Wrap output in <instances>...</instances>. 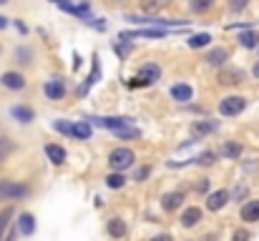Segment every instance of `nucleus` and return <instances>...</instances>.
<instances>
[{
    "label": "nucleus",
    "instance_id": "f257e3e1",
    "mask_svg": "<svg viewBox=\"0 0 259 241\" xmlns=\"http://www.w3.org/2000/svg\"><path fill=\"white\" fill-rule=\"evenodd\" d=\"M33 186L23 178H13V176H0V204L3 206H15L18 201H25L33 196Z\"/></svg>",
    "mask_w": 259,
    "mask_h": 241
},
{
    "label": "nucleus",
    "instance_id": "f03ea898",
    "mask_svg": "<svg viewBox=\"0 0 259 241\" xmlns=\"http://www.w3.org/2000/svg\"><path fill=\"white\" fill-rule=\"evenodd\" d=\"M126 20L131 25H146V28H161V30H179L191 23L189 18H161V15H136V13H126Z\"/></svg>",
    "mask_w": 259,
    "mask_h": 241
},
{
    "label": "nucleus",
    "instance_id": "7ed1b4c3",
    "mask_svg": "<svg viewBox=\"0 0 259 241\" xmlns=\"http://www.w3.org/2000/svg\"><path fill=\"white\" fill-rule=\"evenodd\" d=\"M136 163H139V154H136L131 146H113V149L106 154V166H108V171H113V173H126V171H131Z\"/></svg>",
    "mask_w": 259,
    "mask_h": 241
},
{
    "label": "nucleus",
    "instance_id": "20e7f679",
    "mask_svg": "<svg viewBox=\"0 0 259 241\" xmlns=\"http://www.w3.org/2000/svg\"><path fill=\"white\" fill-rule=\"evenodd\" d=\"M247 108H249V98L242 95V93H227L217 103V113L222 118H239Z\"/></svg>",
    "mask_w": 259,
    "mask_h": 241
},
{
    "label": "nucleus",
    "instance_id": "39448f33",
    "mask_svg": "<svg viewBox=\"0 0 259 241\" xmlns=\"http://www.w3.org/2000/svg\"><path fill=\"white\" fill-rule=\"evenodd\" d=\"M40 90H43V98L48 103H61L68 95V78L63 73H53V76H48V78L43 80Z\"/></svg>",
    "mask_w": 259,
    "mask_h": 241
},
{
    "label": "nucleus",
    "instance_id": "423d86ee",
    "mask_svg": "<svg viewBox=\"0 0 259 241\" xmlns=\"http://www.w3.org/2000/svg\"><path fill=\"white\" fill-rule=\"evenodd\" d=\"M83 121H88L91 126L96 128H103L108 133H116V131H126V128H134L136 121L131 116H86Z\"/></svg>",
    "mask_w": 259,
    "mask_h": 241
},
{
    "label": "nucleus",
    "instance_id": "0eeeda50",
    "mask_svg": "<svg viewBox=\"0 0 259 241\" xmlns=\"http://www.w3.org/2000/svg\"><path fill=\"white\" fill-rule=\"evenodd\" d=\"M38 53H35V48L30 45V43H18L15 48H13V68L15 71H25V68H33L38 61Z\"/></svg>",
    "mask_w": 259,
    "mask_h": 241
},
{
    "label": "nucleus",
    "instance_id": "6e6552de",
    "mask_svg": "<svg viewBox=\"0 0 259 241\" xmlns=\"http://www.w3.org/2000/svg\"><path fill=\"white\" fill-rule=\"evenodd\" d=\"M232 204V196H229V188H214V191H209L206 196H204V214L209 211V214H222L227 206Z\"/></svg>",
    "mask_w": 259,
    "mask_h": 241
},
{
    "label": "nucleus",
    "instance_id": "1a4fd4ad",
    "mask_svg": "<svg viewBox=\"0 0 259 241\" xmlns=\"http://www.w3.org/2000/svg\"><path fill=\"white\" fill-rule=\"evenodd\" d=\"M159 206H161V211H164L166 216L179 214V211L186 206V191H184V188H171V191L161 194V199H159Z\"/></svg>",
    "mask_w": 259,
    "mask_h": 241
},
{
    "label": "nucleus",
    "instance_id": "9d476101",
    "mask_svg": "<svg viewBox=\"0 0 259 241\" xmlns=\"http://www.w3.org/2000/svg\"><path fill=\"white\" fill-rule=\"evenodd\" d=\"M0 88L8 93H23V90H28V76L15 68H5L0 73Z\"/></svg>",
    "mask_w": 259,
    "mask_h": 241
},
{
    "label": "nucleus",
    "instance_id": "9b49d317",
    "mask_svg": "<svg viewBox=\"0 0 259 241\" xmlns=\"http://www.w3.org/2000/svg\"><path fill=\"white\" fill-rule=\"evenodd\" d=\"M134 78L141 80L144 88H151V85H156L159 80L164 78V68H161V63H156V61H146V63H141V66L136 68Z\"/></svg>",
    "mask_w": 259,
    "mask_h": 241
},
{
    "label": "nucleus",
    "instance_id": "f8f14e48",
    "mask_svg": "<svg viewBox=\"0 0 259 241\" xmlns=\"http://www.w3.org/2000/svg\"><path fill=\"white\" fill-rule=\"evenodd\" d=\"M244 83H247V71L239 66H227L217 73V85L222 88H239Z\"/></svg>",
    "mask_w": 259,
    "mask_h": 241
},
{
    "label": "nucleus",
    "instance_id": "ddd939ff",
    "mask_svg": "<svg viewBox=\"0 0 259 241\" xmlns=\"http://www.w3.org/2000/svg\"><path fill=\"white\" fill-rule=\"evenodd\" d=\"M201 61H204L209 68L222 71V68L229 66V61H232V51H229L227 45H211V48H206V53H204Z\"/></svg>",
    "mask_w": 259,
    "mask_h": 241
},
{
    "label": "nucleus",
    "instance_id": "4468645a",
    "mask_svg": "<svg viewBox=\"0 0 259 241\" xmlns=\"http://www.w3.org/2000/svg\"><path fill=\"white\" fill-rule=\"evenodd\" d=\"M222 131V121H214V118H196L191 126H189V133H191V138L194 141H201V138H206V136H214V133H219Z\"/></svg>",
    "mask_w": 259,
    "mask_h": 241
},
{
    "label": "nucleus",
    "instance_id": "2eb2a0df",
    "mask_svg": "<svg viewBox=\"0 0 259 241\" xmlns=\"http://www.w3.org/2000/svg\"><path fill=\"white\" fill-rule=\"evenodd\" d=\"M201 221H204V209L196 204H189L179 211V226L184 231H194L196 226H201Z\"/></svg>",
    "mask_w": 259,
    "mask_h": 241
},
{
    "label": "nucleus",
    "instance_id": "dca6fc26",
    "mask_svg": "<svg viewBox=\"0 0 259 241\" xmlns=\"http://www.w3.org/2000/svg\"><path fill=\"white\" fill-rule=\"evenodd\" d=\"M8 116L18 123V126H30V123H35V118H38V111L33 108V106H28V103H13L10 108H8Z\"/></svg>",
    "mask_w": 259,
    "mask_h": 241
},
{
    "label": "nucleus",
    "instance_id": "f3484780",
    "mask_svg": "<svg viewBox=\"0 0 259 241\" xmlns=\"http://www.w3.org/2000/svg\"><path fill=\"white\" fill-rule=\"evenodd\" d=\"M103 231H106V236H108L111 241H123L126 236H128V221H126L123 216L113 214V216H108V219H106Z\"/></svg>",
    "mask_w": 259,
    "mask_h": 241
},
{
    "label": "nucleus",
    "instance_id": "a211bd4d",
    "mask_svg": "<svg viewBox=\"0 0 259 241\" xmlns=\"http://www.w3.org/2000/svg\"><path fill=\"white\" fill-rule=\"evenodd\" d=\"M43 154H46V161H48L51 166H56V168H61V166L68 163V151H66V146H61L58 141H46V143H43Z\"/></svg>",
    "mask_w": 259,
    "mask_h": 241
},
{
    "label": "nucleus",
    "instance_id": "6ab92c4d",
    "mask_svg": "<svg viewBox=\"0 0 259 241\" xmlns=\"http://www.w3.org/2000/svg\"><path fill=\"white\" fill-rule=\"evenodd\" d=\"M15 231H18V236H33L35 231H38V219H35V214L33 211H20V214H15Z\"/></svg>",
    "mask_w": 259,
    "mask_h": 241
},
{
    "label": "nucleus",
    "instance_id": "aec40b11",
    "mask_svg": "<svg viewBox=\"0 0 259 241\" xmlns=\"http://www.w3.org/2000/svg\"><path fill=\"white\" fill-rule=\"evenodd\" d=\"M169 98L179 106H189L194 101V85L186 83V80H176L169 85Z\"/></svg>",
    "mask_w": 259,
    "mask_h": 241
},
{
    "label": "nucleus",
    "instance_id": "412c9836",
    "mask_svg": "<svg viewBox=\"0 0 259 241\" xmlns=\"http://www.w3.org/2000/svg\"><path fill=\"white\" fill-rule=\"evenodd\" d=\"M98 80H101V56H98V53H93V56H91V73H88L86 80L78 85L76 95H78V98H86L88 90H91Z\"/></svg>",
    "mask_w": 259,
    "mask_h": 241
},
{
    "label": "nucleus",
    "instance_id": "4be33fe9",
    "mask_svg": "<svg viewBox=\"0 0 259 241\" xmlns=\"http://www.w3.org/2000/svg\"><path fill=\"white\" fill-rule=\"evenodd\" d=\"M244 143L239 141V138H227V141H222V146H219V159L224 161H242V156H244Z\"/></svg>",
    "mask_w": 259,
    "mask_h": 241
},
{
    "label": "nucleus",
    "instance_id": "5701e85b",
    "mask_svg": "<svg viewBox=\"0 0 259 241\" xmlns=\"http://www.w3.org/2000/svg\"><path fill=\"white\" fill-rule=\"evenodd\" d=\"M56 8L68 13V15H73V18H78V20H83V23L93 18V5L91 3H58Z\"/></svg>",
    "mask_w": 259,
    "mask_h": 241
},
{
    "label": "nucleus",
    "instance_id": "b1692460",
    "mask_svg": "<svg viewBox=\"0 0 259 241\" xmlns=\"http://www.w3.org/2000/svg\"><path fill=\"white\" fill-rule=\"evenodd\" d=\"M239 221H242V226H252V224H259V199H249V201H244L242 206H239Z\"/></svg>",
    "mask_w": 259,
    "mask_h": 241
},
{
    "label": "nucleus",
    "instance_id": "393cba45",
    "mask_svg": "<svg viewBox=\"0 0 259 241\" xmlns=\"http://www.w3.org/2000/svg\"><path fill=\"white\" fill-rule=\"evenodd\" d=\"M217 163H219V154H217L214 149H204V151H199L196 156H191V166H196V168H204V171L214 168Z\"/></svg>",
    "mask_w": 259,
    "mask_h": 241
},
{
    "label": "nucleus",
    "instance_id": "a878e982",
    "mask_svg": "<svg viewBox=\"0 0 259 241\" xmlns=\"http://www.w3.org/2000/svg\"><path fill=\"white\" fill-rule=\"evenodd\" d=\"M237 45L242 48V51H257L259 48V30L257 28H252V30H239L237 33Z\"/></svg>",
    "mask_w": 259,
    "mask_h": 241
},
{
    "label": "nucleus",
    "instance_id": "bb28decb",
    "mask_svg": "<svg viewBox=\"0 0 259 241\" xmlns=\"http://www.w3.org/2000/svg\"><path fill=\"white\" fill-rule=\"evenodd\" d=\"M211 45H214V35L206 33V30L191 33V35L186 38V48H191V51H204V48H211Z\"/></svg>",
    "mask_w": 259,
    "mask_h": 241
},
{
    "label": "nucleus",
    "instance_id": "cd10ccee",
    "mask_svg": "<svg viewBox=\"0 0 259 241\" xmlns=\"http://www.w3.org/2000/svg\"><path fill=\"white\" fill-rule=\"evenodd\" d=\"M93 138V126L88 121H73L71 141H91Z\"/></svg>",
    "mask_w": 259,
    "mask_h": 241
},
{
    "label": "nucleus",
    "instance_id": "c85d7f7f",
    "mask_svg": "<svg viewBox=\"0 0 259 241\" xmlns=\"http://www.w3.org/2000/svg\"><path fill=\"white\" fill-rule=\"evenodd\" d=\"M103 183H106V188H111V191H121V188L128 186V176H126V173H113V171H108V173L103 176Z\"/></svg>",
    "mask_w": 259,
    "mask_h": 241
},
{
    "label": "nucleus",
    "instance_id": "c756f323",
    "mask_svg": "<svg viewBox=\"0 0 259 241\" xmlns=\"http://www.w3.org/2000/svg\"><path fill=\"white\" fill-rule=\"evenodd\" d=\"M151 173H154V163H136V166H134V176H131L128 181H134V183H146Z\"/></svg>",
    "mask_w": 259,
    "mask_h": 241
},
{
    "label": "nucleus",
    "instance_id": "7c9ffc66",
    "mask_svg": "<svg viewBox=\"0 0 259 241\" xmlns=\"http://www.w3.org/2000/svg\"><path fill=\"white\" fill-rule=\"evenodd\" d=\"M15 206H3L0 209V241H3V236H5V231L10 229V224L15 221Z\"/></svg>",
    "mask_w": 259,
    "mask_h": 241
},
{
    "label": "nucleus",
    "instance_id": "2f4dec72",
    "mask_svg": "<svg viewBox=\"0 0 259 241\" xmlns=\"http://www.w3.org/2000/svg\"><path fill=\"white\" fill-rule=\"evenodd\" d=\"M51 128H53L58 136H63V138H71L73 121H68V118H56V121H51Z\"/></svg>",
    "mask_w": 259,
    "mask_h": 241
},
{
    "label": "nucleus",
    "instance_id": "473e14b6",
    "mask_svg": "<svg viewBox=\"0 0 259 241\" xmlns=\"http://www.w3.org/2000/svg\"><path fill=\"white\" fill-rule=\"evenodd\" d=\"M229 196H232V201H234V204H239V206H242L244 201H249V199H252V196H249V186H247V183H237L234 188H229Z\"/></svg>",
    "mask_w": 259,
    "mask_h": 241
},
{
    "label": "nucleus",
    "instance_id": "72a5a7b5",
    "mask_svg": "<svg viewBox=\"0 0 259 241\" xmlns=\"http://www.w3.org/2000/svg\"><path fill=\"white\" fill-rule=\"evenodd\" d=\"M217 8V3L214 0H191L189 3V10L194 13V15H204V13H211Z\"/></svg>",
    "mask_w": 259,
    "mask_h": 241
},
{
    "label": "nucleus",
    "instance_id": "f704fd0d",
    "mask_svg": "<svg viewBox=\"0 0 259 241\" xmlns=\"http://www.w3.org/2000/svg\"><path fill=\"white\" fill-rule=\"evenodd\" d=\"M111 51H113L121 61H126L128 53L134 51V43H126V40H111Z\"/></svg>",
    "mask_w": 259,
    "mask_h": 241
},
{
    "label": "nucleus",
    "instance_id": "c9c22d12",
    "mask_svg": "<svg viewBox=\"0 0 259 241\" xmlns=\"http://www.w3.org/2000/svg\"><path fill=\"white\" fill-rule=\"evenodd\" d=\"M113 138H118V141H139V138H144V131L139 126H134V128H126V131H116Z\"/></svg>",
    "mask_w": 259,
    "mask_h": 241
},
{
    "label": "nucleus",
    "instance_id": "e433bc0d",
    "mask_svg": "<svg viewBox=\"0 0 259 241\" xmlns=\"http://www.w3.org/2000/svg\"><path fill=\"white\" fill-rule=\"evenodd\" d=\"M191 188H194V194L206 196V194L211 191V178H209V176H199V178H194V181H191Z\"/></svg>",
    "mask_w": 259,
    "mask_h": 241
},
{
    "label": "nucleus",
    "instance_id": "4c0bfd02",
    "mask_svg": "<svg viewBox=\"0 0 259 241\" xmlns=\"http://www.w3.org/2000/svg\"><path fill=\"white\" fill-rule=\"evenodd\" d=\"M252 239H254V234L247 226H234L232 234H229V241H252Z\"/></svg>",
    "mask_w": 259,
    "mask_h": 241
},
{
    "label": "nucleus",
    "instance_id": "58836bf2",
    "mask_svg": "<svg viewBox=\"0 0 259 241\" xmlns=\"http://www.w3.org/2000/svg\"><path fill=\"white\" fill-rule=\"evenodd\" d=\"M15 149H18V146H15V143H13L8 136H0V163H5V161H8V156H10Z\"/></svg>",
    "mask_w": 259,
    "mask_h": 241
},
{
    "label": "nucleus",
    "instance_id": "ea45409f",
    "mask_svg": "<svg viewBox=\"0 0 259 241\" xmlns=\"http://www.w3.org/2000/svg\"><path fill=\"white\" fill-rule=\"evenodd\" d=\"M239 166H242L244 176H254V173H259V159H244V161H239Z\"/></svg>",
    "mask_w": 259,
    "mask_h": 241
},
{
    "label": "nucleus",
    "instance_id": "a19ab883",
    "mask_svg": "<svg viewBox=\"0 0 259 241\" xmlns=\"http://www.w3.org/2000/svg\"><path fill=\"white\" fill-rule=\"evenodd\" d=\"M10 25H13V28H15V30H18V33H20L23 38H25V35L30 33V28H28V25L23 23V18H10Z\"/></svg>",
    "mask_w": 259,
    "mask_h": 241
},
{
    "label": "nucleus",
    "instance_id": "79ce46f5",
    "mask_svg": "<svg viewBox=\"0 0 259 241\" xmlns=\"http://www.w3.org/2000/svg\"><path fill=\"white\" fill-rule=\"evenodd\" d=\"M88 28H96L98 33H103L106 28H108V23H106V18H91V20H86Z\"/></svg>",
    "mask_w": 259,
    "mask_h": 241
},
{
    "label": "nucleus",
    "instance_id": "37998d69",
    "mask_svg": "<svg viewBox=\"0 0 259 241\" xmlns=\"http://www.w3.org/2000/svg\"><path fill=\"white\" fill-rule=\"evenodd\" d=\"M123 85H126L128 90H141V88H144V83H141L139 78H134V76H131V78H126V80H123Z\"/></svg>",
    "mask_w": 259,
    "mask_h": 241
},
{
    "label": "nucleus",
    "instance_id": "c03bdc74",
    "mask_svg": "<svg viewBox=\"0 0 259 241\" xmlns=\"http://www.w3.org/2000/svg\"><path fill=\"white\" fill-rule=\"evenodd\" d=\"M149 241H176V239H174V234H169V231H161V234H154Z\"/></svg>",
    "mask_w": 259,
    "mask_h": 241
},
{
    "label": "nucleus",
    "instance_id": "a18cd8bd",
    "mask_svg": "<svg viewBox=\"0 0 259 241\" xmlns=\"http://www.w3.org/2000/svg\"><path fill=\"white\" fill-rule=\"evenodd\" d=\"M3 241H18V231H15V224H10V229L5 231Z\"/></svg>",
    "mask_w": 259,
    "mask_h": 241
},
{
    "label": "nucleus",
    "instance_id": "49530a36",
    "mask_svg": "<svg viewBox=\"0 0 259 241\" xmlns=\"http://www.w3.org/2000/svg\"><path fill=\"white\" fill-rule=\"evenodd\" d=\"M159 8H161V3H144V5H141L144 13H156Z\"/></svg>",
    "mask_w": 259,
    "mask_h": 241
},
{
    "label": "nucleus",
    "instance_id": "de8ad7c7",
    "mask_svg": "<svg viewBox=\"0 0 259 241\" xmlns=\"http://www.w3.org/2000/svg\"><path fill=\"white\" fill-rule=\"evenodd\" d=\"M249 8V3H229V10L232 13H242V10H247Z\"/></svg>",
    "mask_w": 259,
    "mask_h": 241
},
{
    "label": "nucleus",
    "instance_id": "09e8293b",
    "mask_svg": "<svg viewBox=\"0 0 259 241\" xmlns=\"http://www.w3.org/2000/svg\"><path fill=\"white\" fill-rule=\"evenodd\" d=\"M81 63H83V61H81V56L73 51V61H71V68H73V73H78V71H81Z\"/></svg>",
    "mask_w": 259,
    "mask_h": 241
},
{
    "label": "nucleus",
    "instance_id": "8fccbe9b",
    "mask_svg": "<svg viewBox=\"0 0 259 241\" xmlns=\"http://www.w3.org/2000/svg\"><path fill=\"white\" fill-rule=\"evenodd\" d=\"M196 143H199V141H194V138H186L184 143H179V146H176V151H186V149H191V146H196Z\"/></svg>",
    "mask_w": 259,
    "mask_h": 241
},
{
    "label": "nucleus",
    "instance_id": "3c124183",
    "mask_svg": "<svg viewBox=\"0 0 259 241\" xmlns=\"http://www.w3.org/2000/svg\"><path fill=\"white\" fill-rule=\"evenodd\" d=\"M8 28H10V18L8 15H0V33L8 30Z\"/></svg>",
    "mask_w": 259,
    "mask_h": 241
},
{
    "label": "nucleus",
    "instance_id": "603ef678",
    "mask_svg": "<svg viewBox=\"0 0 259 241\" xmlns=\"http://www.w3.org/2000/svg\"><path fill=\"white\" fill-rule=\"evenodd\" d=\"M199 241H219V234H217V231H209V234H204Z\"/></svg>",
    "mask_w": 259,
    "mask_h": 241
},
{
    "label": "nucleus",
    "instance_id": "864d4df0",
    "mask_svg": "<svg viewBox=\"0 0 259 241\" xmlns=\"http://www.w3.org/2000/svg\"><path fill=\"white\" fill-rule=\"evenodd\" d=\"M249 73H252V78H254V80H259V61H254V63H252V71H249Z\"/></svg>",
    "mask_w": 259,
    "mask_h": 241
},
{
    "label": "nucleus",
    "instance_id": "5fc2aeb1",
    "mask_svg": "<svg viewBox=\"0 0 259 241\" xmlns=\"http://www.w3.org/2000/svg\"><path fill=\"white\" fill-rule=\"evenodd\" d=\"M3 51H5V48H3V43H0V58H3Z\"/></svg>",
    "mask_w": 259,
    "mask_h": 241
},
{
    "label": "nucleus",
    "instance_id": "6e6d98bb",
    "mask_svg": "<svg viewBox=\"0 0 259 241\" xmlns=\"http://www.w3.org/2000/svg\"><path fill=\"white\" fill-rule=\"evenodd\" d=\"M184 241H194V239H184Z\"/></svg>",
    "mask_w": 259,
    "mask_h": 241
},
{
    "label": "nucleus",
    "instance_id": "4d7b16f0",
    "mask_svg": "<svg viewBox=\"0 0 259 241\" xmlns=\"http://www.w3.org/2000/svg\"><path fill=\"white\" fill-rule=\"evenodd\" d=\"M257 56H259V48H257Z\"/></svg>",
    "mask_w": 259,
    "mask_h": 241
}]
</instances>
